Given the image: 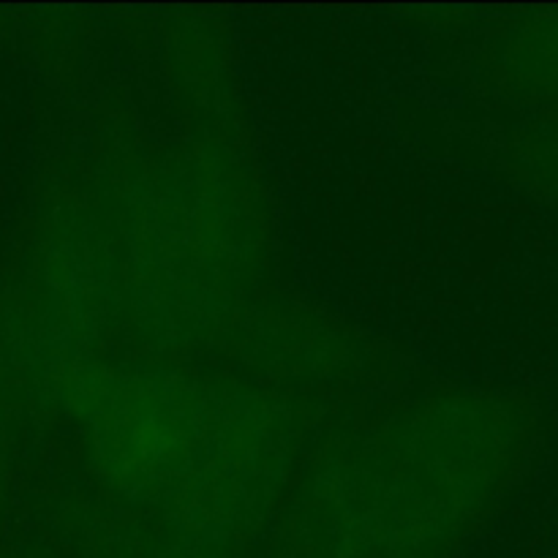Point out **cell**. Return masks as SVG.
<instances>
[{
    "mask_svg": "<svg viewBox=\"0 0 558 558\" xmlns=\"http://www.w3.org/2000/svg\"><path fill=\"white\" fill-rule=\"evenodd\" d=\"M98 474L134 501L172 507L196 534L232 512L259 441L254 390L172 368H82L63 376Z\"/></svg>",
    "mask_w": 558,
    "mask_h": 558,
    "instance_id": "1",
    "label": "cell"
},
{
    "mask_svg": "<svg viewBox=\"0 0 558 558\" xmlns=\"http://www.w3.org/2000/svg\"><path fill=\"white\" fill-rule=\"evenodd\" d=\"M501 65L510 74L512 90L554 107L543 129L532 131L526 153L543 158L539 174L550 180V191L558 194V20L529 25L521 36L507 41Z\"/></svg>",
    "mask_w": 558,
    "mask_h": 558,
    "instance_id": "2",
    "label": "cell"
},
{
    "mask_svg": "<svg viewBox=\"0 0 558 558\" xmlns=\"http://www.w3.org/2000/svg\"><path fill=\"white\" fill-rule=\"evenodd\" d=\"M5 490H9V434H5L3 409H0V507L5 501Z\"/></svg>",
    "mask_w": 558,
    "mask_h": 558,
    "instance_id": "3",
    "label": "cell"
},
{
    "mask_svg": "<svg viewBox=\"0 0 558 558\" xmlns=\"http://www.w3.org/2000/svg\"><path fill=\"white\" fill-rule=\"evenodd\" d=\"M5 558H33V556H20V554H16V556H5Z\"/></svg>",
    "mask_w": 558,
    "mask_h": 558,
    "instance_id": "4",
    "label": "cell"
}]
</instances>
